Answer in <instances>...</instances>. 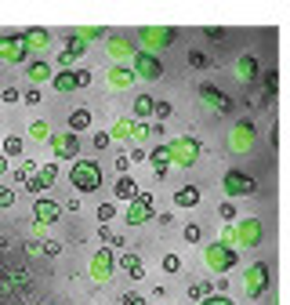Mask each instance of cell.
<instances>
[{
	"label": "cell",
	"mask_w": 290,
	"mask_h": 305,
	"mask_svg": "<svg viewBox=\"0 0 290 305\" xmlns=\"http://www.w3.org/2000/svg\"><path fill=\"white\" fill-rule=\"evenodd\" d=\"M69 182L76 185V193H95V189H102V167L95 160H76L69 171Z\"/></svg>",
	"instance_id": "obj_1"
},
{
	"label": "cell",
	"mask_w": 290,
	"mask_h": 305,
	"mask_svg": "<svg viewBox=\"0 0 290 305\" xmlns=\"http://www.w3.org/2000/svg\"><path fill=\"white\" fill-rule=\"evenodd\" d=\"M254 189H258V182L247 175V171H229V175H225V193H229V197H251Z\"/></svg>",
	"instance_id": "obj_2"
},
{
	"label": "cell",
	"mask_w": 290,
	"mask_h": 305,
	"mask_svg": "<svg viewBox=\"0 0 290 305\" xmlns=\"http://www.w3.org/2000/svg\"><path fill=\"white\" fill-rule=\"evenodd\" d=\"M138 73L145 76V80H160V76H163V66H160V58L156 55H138Z\"/></svg>",
	"instance_id": "obj_3"
},
{
	"label": "cell",
	"mask_w": 290,
	"mask_h": 305,
	"mask_svg": "<svg viewBox=\"0 0 290 305\" xmlns=\"http://www.w3.org/2000/svg\"><path fill=\"white\" fill-rule=\"evenodd\" d=\"M149 204H152V197H149V193H145V197H138V200H135V207H131V214H127V222H131V225H142L145 218H152Z\"/></svg>",
	"instance_id": "obj_4"
},
{
	"label": "cell",
	"mask_w": 290,
	"mask_h": 305,
	"mask_svg": "<svg viewBox=\"0 0 290 305\" xmlns=\"http://www.w3.org/2000/svg\"><path fill=\"white\" fill-rule=\"evenodd\" d=\"M58 214H62V207L55 200H36V207H33V218L36 222H55Z\"/></svg>",
	"instance_id": "obj_5"
},
{
	"label": "cell",
	"mask_w": 290,
	"mask_h": 305,
	"mask_svg": "<svg viewBox=\"0 0 290 305\" xmlns=\"http://www.w3.org/2000/svg\"><path fill=\"white\" fill-rule=\"evenodd\" d=\"M142 193H138V185H135V178H127V175H120L116 178V200H138Z\"/></svg>",
	"instance_id": "obj_6"
},
{
	"label": "cell",
	"mask_w": 290,
	"mask_h": 305,
	"mask_svg": "<svg viewBox=\"0 0 290 305\" xmlns=\"http://www.w3.org/2000/svg\"><path fill=\"white\" fill-rule=\"evenodd\" d=\"M199 200H203V193H199L196 185H185V189H178V193H174V204H178V207H196Z\"/></svg>",
	"instance_id": "obj_7"
},
{
	"label": "cell",
	"mask_w": 290,
	"mask_h": 305,
	"mask_svg": "<svg viewBox=\"0 0 290 305\" xmlns=\"http://www.w3.org/2000/svg\"><path fill=\"white\" fill-rule=\"evenodd\" d=\"M76 149H80V138L76 135H65V138H55V152H58V157H76Z\"/></svg>",
	"instance_id": "obj_8"
},
{
	"label": "cell",
	"mask_w": 290,
	"mask_h": 305,
	"mask_svg": "<svg viewBox=\"0 0 290 305\" xmlns=\"http://www.w3.org/2000/svg\"><path fill=\"white\" fill-rule=\"evenodd\" d=\"M199 95H203V98H211V102H214L221 113H229V109H232V102H229V98H225V95H221L214 84H203V88H199Z\"/></svg>",
	"instance_id": "obj_9"
},
{
	"label": "cell",
	"mask_w": 290,
	"mask_h": 305,
	"mask_svg": "<svg viewBox=\"0 0 290 305\" xmlns=\"http://www.w3.org/2000/svg\"><path fill=\"white\" fill-rule=\"evenodd\" d=\"M120 269L127 273L131 280H142V276H145V269H142V262H138L135 254H123V258H120Z\"/></svg>",
	"instance_id": "obj_10"
},
{
	"label": "cell",
	"mask_w": 290,
	"mask_h": 305,
	"mask_svg": "<svg viewBox=\"0 0 290 305\" xmlns=\"http://www.w3.org/2000/svg\"><path fill=\"white\" fill-rule=\"evenodd\" d=\"M254 76H258V58H239V80L243 84H254Z\"/></svg>",
	"instance_id": "obj_11"
},
{
	"label": "cell",
	"mask_w": 290,
	"mask_h": 305,
	"mask_svg": "<svg viewBox=\"0 0 290 305\" xmlns=\"http://www.w3.org/2000/svg\"><path fill=\"white\" fill-rule=\"evenodd\" d=\"M69 127H73V131H87V127H91V113H87V109H73V113H69Z\"/></svg>",
	"instance_id": "obj_12"
},
{
	"label": "cell",
	"mask_w": 290,
	"mask_h": 305,
	"mask_svg": "<svg viewBox=\"0 0 290 305\" xmlns=\"http://www.w3.org/2000/svg\"><path fill=\"white\" fill-rule=\"evenodd\" d=\"M76 73H55V91H76Z\"/></svg>",
	"instance_id": "obj_13"
},
{
	"label": "cell",
	"mask_w": 290,
	"mask_h": 305,
	"mask_svg": "<svg viewBox=\"0 0 290 305\" xmlns=\"http://www.w3.org/2000/svg\"><path fill=\"white\" fill-rule=\"evenodd\" d=\"M152 109H156V98H149V95H138L135 98V117H149Z\"/></svg>",
	"instance_id": "obj_14"
},
{
	"label": "cell",
	"mask_w": 290,
	"mask_h": 305,
	"mask_svg": "<svg viewBox=\"0 0 290 305\" xmlns=\"http://www.w3.org/2000/svg\"><path fill=\"white\" fill-rule=\"evenodd\" d=\"M152 164H156V175H167V164H171V149H156V152H152Z\"/></svg>",
	"instance_id": "obj_15"
},
{
	"label": "cell",
	"mask_w": 290,
	"mask_h": 305,
	"mask_svg": "<svg viewBox=\"0 0 290 305\" xmlns=\"http://www.w3.org/2000/svg\"><path fill=\"white\" fill-rule=\"evenodd\" d=\"M48 76H51L48 62H29V80H48Z\"/></svg>",
	"instance_id": "obj_16"
},
{
	"label": "cell",
	"mask_w": 290,
	"mask_h": 305,
	"mask_svg": "<svg viewBox=\"0 0 290 305\" xmlns=\"http://www.w3.org/2000/svg\"><path fill=\"white\" fill-rule=\"evenodd\" d=\"M18 152H22V138H4V157H18Z\"/></svg>",
	"instance_id": "obj_17"
},
{
	"label": "cell",
	"mask_w": 290,
	"mask_h": 305,
	"mask_svg": "<svg viewBox=\"0 0 290 305\" xmlns=\"http://www.w3.org/2000/svg\"><path fill=\"white\" fill-rule=\"evenodd\" d=\"M84 51H87V44L80 40V36H73V40H69V48H65V55H69V58H76V55H84Z\"/></svg>",
	"instance_id": "obj_18"
},
{
	"label": "cell",
	"mask_w": 290,
	"mask_h": 305,
	"mask_svg": "<svg viewBox=\"0 0 290 305\" xmlns=\"http://www.w3.org/2000/svg\"><path fill=\"white\" fill-rule=\"evenodd\" d=\"M48 185H51V182H48L44 175H33V178H29V193H44Z\"/></svg>",
	"instance_id": "obj_19"
},
{
	"label": "cell",
	"mask_w": 290,
	"mask_h": 305,
	"mask_svg": "<svg viewBox=\"0 0 290 305\" xmlns=\"http://www.w3.org/2000/svg\"><path fill=\"white\" fill-rule=\"evenodd\" d=\"M113 218H116V207H113V204H102V207H98V222H102V225H109Z\"/></svg>",
	"instance_id": "obj_20"
},
{
	"label": "cell",
	"mask_w": 290,
	"mask_h": 305,
	"mask_svg": "<svg viewBox=\"0 0 290 305\" xmlns=\"http://www.w3.org/2000/svg\"><path fill=\"white\" fill-rule=\"evenodd\" d=\"M218 214H221L225 222H236V218H239V214H236V207H232V200H225V204L218 207Z\"/></svg>",
	"instance_id": "obj_21"
},
{
	"label": "cell",
	"mask_w": 290,
	"mask_h": 305,
	"mask_svg": "<svg viewBox=\"0 0 290 305\" xmlns=\"http://www.w3.org/2000/svg\"><path fill=\"white\" fill-rule=\"evenodd\" d=\"M163 269H167V273H182V262H178V254H167V258H163Z\"/></svg>",
	"instance_id": "obj_22"
},
{
	"label": "cell",
	"mask_w": 290,
	"mask_h": 305,
	"mask_svg": "<svg viewBox=\"0 0 290 305\" xmlns=\"http://www.w3.org/2000/svg\"><path fill=\"white\" fill-rule=\"evenodd\" d=\"M185 240H189V244H199V240H203L199 225H185Z\"/></svg>",
	"instance_id": "obj_23"
},
{
	"label": "cell",
	"mask_w": 290,
	"mask_h": 305,
	"mask_svg": "<svg viewBox=\"0 0 290 305\" xmlns=\"http://www.w3.org/2000/svg\"><path fill=\"white\" fill-rule=\"evenodd\" d=\"M11 204H15V193L8 185H0V207H11Z\"/></svg>",
	"instance_id": "obj_24"
},
{
	"label": "cell",
	"mask_w": 290,
	"mask_h": 305,
	"mask_svg": "<svg viewBox=\"0 0 290 305\" xmlns=\"http://www.w3.org/2000/svg\"><path fill=\"white\" fill-rule=\"evenodd\" d=\"M22 95H18V88H4L0 91V102H18Z\"/></svg>",
	"instance_id": "obj_25"
},
{
	"label": "cell",
	"mask_w": 290,
	"mask_h": 305,
	"mask_svg": "<svg viewBox=\"0 0 290 305\" xmlns=\"http://www.w3.org/2000/svg\"><path fill=\"white\" fill-rule=\"evenodd\" d=\"M189 62H192L196 69H199V66H211V62H207V55H199V51H192V55H189Z\"/></svg>",
	"instance_id": "obj_26"
},
{
	"label": "cell",
	"mask_w": 290,
	"mask_h": 305,
	"mask_svg": "<svg viewBox=\"0 0 290 305\" xmlns=\"http://www.w3.org/2000/svg\"><path fill=\"white\" fill-rule=\"evenodd\" d=\"M123 305H145L142 294H123Z\"/></svg>",
	"instance_id": "obj_27"
},
{
	"label": "cell",
	"mask_w": 290,
	"mask_h": 305,
	"mask_svg": "<svg viewBox=\"0 0 290 305\" xmlns=\"http://www.w3.org/2000/svg\"><path fill=\"white\" fill-rule=\"evenodd\" d=\"M76 84H80V88L91 84V73H87V69H76Z\"/></svg>",
	"instance_id": "obj_28"
},
{
	"label": "cell",
	"mask_w": 290,
	"mask_h": 305,
	"mask_svg": "<svg viewBox=\"0 0 290 305\" xmlns=\"http://www.w3.org/2000/svg\"><path fill=\"white\" fill-rule=\"evenodd\" d=\"M26 102L36 105V102H40V88H29V91H26Z\"/></svg>",
	"instance_id": "obj_29"
},
{
	"label": "cell",
	"mask_w": 290,
	"mask_h": 305,
	"mask_svg": "<svg viewBox=\"0 0 290 305\" xmlns=\"http://www.w3.org/2000/svg\"><path fill=\"white\" fill-rule=\"evenodd\" d=\"M33 138H48V124H33Z\"/></svg>",
	"instance_id": "obj_30"
},
{
	"label": "cell",
	"mask_w": 290,
	"mask_h": 305,
	"mask_svg": "<svg viewBox=\"0 0 290 305\" xmlns=\"http://www.w3.org/2000/svg\"><path fill=\"white\" fill-rule=\"evenodd\" d=\"M98 236H102L105 244H113V240H116V236H113V229H109V225H102V229H98Z\"/></svg>",
	"instance_id": "obj_31"
},
{
	"label": "cell",
	"mask_w": 290,
	"mask_h": 305,
	"mask_svg": "<svg viewBox=\"0 0 290 305\" xmlns=\"http://www.w3.org/2000/svg\"><path fill=\"white\" fill-rule=\"evenodd\" d=\"M109 145V135H95V149H105Z\"/></svg>",
	"instance_id": "obj_32"
},
{
	"label": "cell",
	"mask_w": 290,
	"mask_h": 305,
	"mask_svg": "<svg viewBox=\"0 0 290 305\" xmlns=\"http://www.w3.org/2000/svg\"><path fill=\"white\" fill-rule=\"evenodd\" d=\"M55 175H58V167H55V164H48V167H44V178H48V182H55Z\"/></svg>",
	"instance_id": "obj_33"
},
{
	"label": "cell",
	"mask_w": 290,
	"mask_h": 305,
	"mask_svg": "<svg viewBox=\"0 0 290 305\" xmlns=\"http://www.w3.org/2000/svg\"><path fill=\"white\" fill-rule=\"evenodd\" d=\"M203 305H232V301H225V298H214V301H203Z\"/></svg>",
	"instance_id": "obj_34"
},
{
	"label": "cell",
	"mask_w": 290,
	"mask_h": 305,
	"mask_svg": "<svg viewBox=\"0 0 290 305\" xmlns=\"http://www.w3.org/2000/svg\"><path fill=\"white\" fill-rule=\"evenodd\" d=\"M0 175H8V160H4V152H0Z\"/></svg>",
	"instance_id": "obj_35"
}]
</instances>
